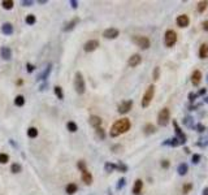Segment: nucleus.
Wrapping results in <instances>:
<instances>
[{"label":"nucleus","instance_id":"f257e3e1","mask_svg":"<svg viewBox=\"0 0 208 195\" xmlns=\"http://www.w3.org/2000/svg\"><path fill=\"white\" fill-rule=\"evenodd\" d=\"M130 126H132V124H130V120H129V119L117 120L116 122L112 125L111 132H109V135H111L112 138H116V137L121 135V134L129 132V130H130Z\"/></svg>","mask_w":208,"mask_h":195},{"label":"nucleus","instance_id":"f03ea898","mask_svg":"<svg viewBox=\"0 0 208 195\" xmlns=\"http://www.w3.org/2000/svg\"><path fill=\"white\" fill-rule=\"evenodd\" d=\"M154 95H155V85H150L148 87H147L145 95H143L142 98V102H141V106L143 108H147L151 104V102H152L154 99Z\"/></svg>","mask_w":208,"mask_h":195},{"label":"nucleus","instance_id":"7ed1b4c3","mask_svg":"<svg viewBox=\"0 0 208 195\" xmlns=\"http://www.w3.org/2000/svg\"><path fill=\"white\" fill-rule=\"evenodd\" d=\"M74 89L77 91V94L82 95L86 90V85H85V80H83V76H82L81 72H77L76 76H74Z\"/></svg>","mask_w":208,"mask_h":195},{"label":"nucleus","instance_id":"20e7f679","mask_svg":"<svg viewBox=\"0 0 208 195\" xmlns=\"http://www.w3.org/2000/svg\"><path fill=\"white\" fill-rule=\"evenodd\" d=\"M169 120H171V111L168 108H163L158 115V124L160 126H167L169 124Z\"/></svg>","mask_w":208,"mask_h":195},{"label":"nucleus","instance_id":"39448f33","mask_svg":"<svg viewBox=\"0 0 208 195\" xmlns=\"http://www.w3.org/2000/svg\"><path fill=\"white\" fill-rule=\"evenodd\" d=\"M177 43V34L174 30H167L165 34H164V44L167 47H173Z\"/></svg>","mask_w":208,"mask_h":195},{"label":"nucleus","instance_id":"423d86ee","mask_svg":"<svg viewBox=\"0 0 208 195\" xmlns=\"http://www.w3.org/2000/svg\"><path fill=\"white\" fill-rule=\"evenodd\" d=\"M133 42L135 43L138 47H141L142 50H147V48H150V46H151L150 39L147 38V37H142V35L133 37Z\"/></svg>","mask_w":208,"mask_h":195},{"label":"nucleus","instance_id":"0eeeda50","mask_svg":"<svg viewBox=\"0 0 208 195\" xmlns=\"http://www.w3.org/2000/svg\"><path fill=\"white\" fill-rule=\"evenodd\" d=\"M173 128H174V132H176V138L180 141V145H185L186 141H187V137H186V134L181 130V128L178 126L176 120H173Z\"/></svg>","mask_w":208,"mask_h":195},{"label":"nucleus","instance_id":"6e6552de","mask_svg":"<svg viewBox=\"0 0 208 195\" xmlns=\"http://www.w3.org/2000/svg\"><path fill=\"white\" fill-rule=\"evenodd\" d=\"M132 107H133V100H124V102H121L119 104V107H117V112H119L120 115H125L132 109Z\"/></svg>","mask_w":208,"mask_h":195},{"label":"nucleus","instance_id":"1a4fd4ad","mask_svg":"<svg viewBox=\"0 0 208 195\" xmlns=\"http://www.w3.org/2000/svg\"><path fill=\"white\" fill-rule=\"evenodd\" d=\"M119 29H116V28H109V29H107V30H104V33H103V37L106 38V39H116L117 37H119Z\"/></svg>","mask_w":208,"mask_h":195},{"label":"nucleus","instance_id":"9d476101","mask_svg":"<svg viewBox=\"0 0 208 195\" xmlns=\"http://www.w3.org/2000/svg\"><path fill=\"white\" fill-rule=\"evenodd\" d=\"M142 63V57H141V55L139 54H134V55H132L129 57V60H128V65L130 68H135V67H138Z\"/></svg>","mask_w":208,"mask_h":195},{"label":"nucleus","instance_id":"9b49d317","mask_svg":"<svg viewBox=\"0 0 208 195\" xmlns=\"http://www.w3.org/2000/svg\"><path fill=\"white\" fill-rule=\"evenodd\" d=\"M176 22H177V25H178L180 28L184 29V28H187V26L190 25V18H189L187 15H180L178 17H177Z\"/></svg>","mask_w":208,"mask_h":195},{"label":"nucleus","instance_id":"f8f14e48","mask_svg":"<svg viewBox=\"0 0 208 195\" xmlns=\"http://www.w3.org/2000/svg\"><path fill=\"white\" fill-rule=\"evenodd\" d=\"M98 47H99V42L96 41V39H91V41H89V42L85 43L83 50H85L86 52H93V51L96 50Z\"/></svg>","mask_w":208,"mask_h":195},{"label":"nucleus","instance_id":"ddd939ff","mask_svg":"<svg viewBox=\"0 0 208 195\" xmlns=\"http://www.w3.org/2000/svg\"><path fill=\"white\" fill-rule=\"evenodd\" d=\"M200 81H202V72L197 69V70H194L193 74H191V83H193V86H195V87H198L199 83H200Z\"/></svg>","mask_w":208,"mask_h":195},{"label":"nucleus","instance_id":"4468645a","mask_svg":"<svg viewBox=\"0 0 208 195\" xmlns=\"http://www.w3.org/2000/svg\"><path fill=\"white\" fill-rule=\"evenodd\" d=\"M142 189H143V181L142 180H135L134 182V186H133V194L134 195H139L142 193Z\"/></svg>","mask_w":208,"mask_h":195},{"label":"nucleus","instance_id":"2eb2a0df","mask_svg":"<svg viewBox=\"0 0 208 195\" xmlns=\"http://www.w3.org/2000/svg\"><path fill=\"white\" fill-rule=\"evenodd\" d=\"M89 122L91 126H94L95 129H98V128H100V125H102V119L99 116H90V119H89Z\"/></svg>","mask_w":208,"mask_h":195},{"label":"nucleus","instance_id":"dca6fc26","mask_svg":"<svg viewBox=\"0 0 208 195\" xmlns=\"http://www.w3.org/2000/svg\"><path fill=\"white\" fill-rule=\"evenodd\" d=\"M199 57L202 60L208 59V43H203V44L199 47Z\"/></svg>","mask_w":208,"mask_h":195},{"label":"nucleus","instance_id":"f3484780","mask_svg":"<svg viewBox=\"0 0 208 195\" xmlns=\"http://www.w3.org/2000/svg\"><path fill=\"white\" fill-rule=\"evenodd\" d=\"M82 181H83L86 185H91V184H93V174H91L87 169L82 171Z\"/></svg>","mask_w":208,"mask_h":195},{"label":"nucleus","instance_id":"a211bd4d","mask_svg":"<svg viewBox=\"0 0 208 195\" xmlns=\"http://www.w3.org/2000/svg\"><path fill=\"white\" fill-rule=\"evenodd\" d=\"M78 22H80V18H78V17H76V18H73V20L70 21V22L65 24V26L63 28V30H64L65 33H67V31H70V30L74 29V26H76Z\"/></svg>","mask_w":208,"mask_h":195},{"label":"nucleus","instance_id":"6ab92c4d","mask_svg":"<svg viewBox=\"0 0 208 195\" xmlns=\"http://www.w3.org/2000/svg\"><path fill=\"white\" fill-rule=\"evenodd\" d=\"M0 55H2V57L4 60H11L12 59V51L9 47H2V50H0Z\"/></svg>","mask_w":208,"mask_h":195},{"label":"nucleus","instance_id":"aec40b11","mask_svg":"<svg viewBox=\"0 0 208 195\" xmlns=\"http://www.w3.org/2000/svg\"><path fill=\"white\" fill-rule=\"evenodd\" d=\"M2 33L4 35H12L13 34V26L9 22H5L2 25Z\"/></svg>","mask_w":208,"mask_h":195},{"label":"nucleus","instance_id":"412c9836","mask_svg":"<svg viewBox=\"0 0 208 195\" xmlns=\"http://www.w3.org/2000/svg\"><path fill=\"white\" fill-rule=\"evenodd\" d=\"M161 145H163V146H171V147H178V146H180V141L174 137V138H171V139L164 141Z\"/></svg>","mask_w":208,"mask_h":195},{"label":"nucleus","instance_id":"4be33fe9","mask_svg":"<svg viewBox=\"0 0 208 195\" xmlns=\"http://www.w3.org/2000/svg\"><path fill=\"white\" fill-rule=\"evenodd\" d=\"M207 8H208V2H207V0H202V2H198V4H197V11H198L199 13H204Z\"/></svg>","mask_w":208,"mask_h":195},{"label":"nucleus","instance_id":"5701e85b","mask_svg":"<svg viewBox=\"0 0 208 195\" xmlns=\"http://www.w3.org/2000/svg\"><path fill=\"white\" fill-rule=\"evenodd\" d=\"M177 172H178L180 176H186V174H187V172H189V165H187V164H185V163L180 164Z\"/></svg>","mask_w":208,"mask_h":195},{"label":"nucleus","instance_id":"b1692460","mask_svg":"<svg viewBox=\"0 0 208 195\" xmlns=\"http://www.w3.org/2000/svg\"><path fill=\"white\" fill-rule=\"evenodd\" d=\"M77 190H78V186H77L76 184H69V185H67V187H65V191H67L68 195L76 194Z\"/></svg>","mask_w":208,"mask_h":195},{"label":"nucleus","instance_id":"393cba45","mask_svg":"<svg viewBox=\"0 0 208 195\" xmlns=\"http://www.w3.org/2000/svg\"><path fill=\"white\" fill-rule=\"evenodd\" d=\"M51 69H52V64H48V67H47V68L44 69V72H43L42 74L38 77V81H44L46 78L50 76V73H51Z\"/></svg>","mask_w":208,"mask_h":195},{"label":"nucleus","instance_id":"a878e982","mask_svg":"<svg viewBox=\"0 0 208 195\" xmlns=\"http://www.w3.org/2000/svg\"><path fill=\"white\" fill-rule=\"evenodd\" d=\"M156 132V128L152 124H147L145 126V134L146 135H150V134H154Z\"/></svg>","mask_w":208,"mask_h":195},{"label":"nucleus","instance_id":"bb28decb","mask_svg":"<svg viewBox=\"0 0 208 195\" xmlns=\"http://www.w3.org/2000/svg\"><path fill=\"white\" fill-rule=\"evenodd\" d=\"M24 104H25V98L22 96V95H17V96L15 98V106L22 107Z\"/></svg>","mask_w":208,"mask_h":195},{"label":"nucleus","instance_id":"cd10ccee","mask_svg":"<svg viewBox=\"0 0 208 195\" xmlns=\"http://www.w3.org/2000/svg\"><path fill=\"white\" fill-rule=\"evenodd\" d=\"M104 169H106V172L108 173H111V172H113L115 169H117V164H113V163H106V165H104Z\"/></svg>","mask_w":208,"mask_h":195},{"label":"nucleus","instance_id":"c85d7f7f","mask_svg":"<svg viewBox=\"0 0 208 195\" xmlns=\"http://www.w3.org/2000/svg\"><path fill=\"white\" fill-rule=\"evenodd\" d=\"M54 91H55V95L57 96L60 100H63L64 99V93H63V89L60 87V86H55V89H54Z\"/></svg>","mask_w":208,"mask_h":195},{"label":"nucleus","instance_id":"c756f323","mask_svg":"<svg viewBox=\"0 0 208 195\" xmlns=\"http://www.w3.org/2000/svg\"><path fill=\"white\" fill-rule=\"evenodd\" d=\"M25 22L28 25H34L37 22V17L34 15H28V16H26V18H25Z\"/></svg>","mask_w":208,"mask_h":195},{"label":"nucleus","instance_id":"7c9ffc66","mask_svg":"<svg viewBox=\"0 0 208 195\" xmlns=\"http://www.w3.org/2000/svg\"><path fill=\"white\" fill-rule=\"evenodd\" d=\"M67 128H68V130H69L70 133H76L77 130H78L77 124H76V122H73V121H69V122L67 124Z\"/></svg>","mask_w":208,"mask_h":195},{"label":"nucleus","instance_id":"2f4dec72","mask_svg":"<svg viewBox=\"0 0 208 195\" xmlns=\"http://www.w3.org/2000/svg\"><path fill=\"white\" fill-rule=\"evenodd\" d=\"M2 5H3V8L4 9H12L13 8V5H15V3H13V0H4V2L2 3Z\"/></svg>","mask_w":208,"mask_h":195},{"label":"nucleus","instance_id":"473e14b6","mask_svg":"<svg viewBox=\"0 0 208 195\" xmlns=\"http://www.w3.org/2000/svg\"><path fill=\"white\" fill-rule=\"evenodd\" d=\"M28 137L29 138H37L38 137V129L37 128H29L28 129Z\"/></svg>","mask_w":208,"mask_h":195},{"label":"nucleus","instance_id":"72a5a7b5","mask_svg":"<svg viewBox=\"0 0 208 195\" xmlns=\"http://www.w3.org/2000/svg\"><path fill=\"white\" fill-rule=\"evenodd\" d=\"M191 189H193V184H185L184 186H182V193L186 195V194H189L190 191H191Z\"/></svg>","mask_w":208,"mask_h":195},{"label":"nucleus","instance_id":"f704fd0d","mask_svg":"<svg viewBox=\"0 0 208 195\" xmlns=\"http://www.w3.org/2000/svg\"><path fill=\"white\" fill-rule=\"evenodd\" d=\"M9 161V156L7 154H0V164H7Z\"/></svg>","mask_w":208,"mask_h":195},{"label":"nucleus","instance_id":"c9c22d12","mask_svg":"<svg viewBox=\"0 0 208 195\" xmlns=\"http://www.w3.org/2000/svg\"><path fill=\"white\" fill-rule=\"evenodd\" d=\"M152 78L155 81H158L159 78H160V68L159 67H156L155 69H154V72H152Z\"/></svg>","mask_w":208,"mask_h":195},{"label":"nucleus","instance_id":"e433bc0d","mask_svg":"<svg viewBox=\"0 0 208 195\" xmlns=\"http://www.w3.org/2000/svg\"><path fill=\"white\" fill-rule=\"evenodd\" d=\"M11 172L12 173H20L21 172V165L20 164H13L11 167Z\"/></svg>","mask_w":208,"mask_h":195},{"label":"nucleus","instance_id":"4c0bfd02","mask_svg":"<svg viewBox=\"0 0 208 195\" xmlns=\"http://www.w3.org/2000/svg\"><path fill=\"white\" fill-rule=\"evenodd\" d=\"M184 124L187 128H193V119H191V117H185V119H184Z\"/></svg>","mask_w":208,"mask_h":195},{"label":"nucleus","instance_id":"58836bf2","mask_svg":"<svg viewBox=\"0 0 208 195\" xmlns=\"http://www.w3.org/2000/svg\"><path fill=\"white\" fill-rule=\"evenodd\" d=\"M194 129L197 130L198 133H203V132H206V126L203 124H198V125H195Z\"/></svg>","mask_w":208,"mask_h":195},{"label":"nucleus","instance_id":"ea45409f","mask_svg":"<svg viewBox=\"0 0 208 195\" xmlns=\"http://www.w3.org/2000/svg\"><path fill=\"white\" fill-rule=\"evenodd\" d=\"M96 135L100 138V139H104V138H106V133H104V130L102 128H98L96 129Z\"/></svg>","mask_w":208,"mask_h":195},{"label":"nucleus","instance_id":"a19ab883","mask_svg":"<svg viewBox=\"0 0 208 195\" xmlns=\"http://www.w3.org/2000/svg\"><path fill=\"white\" fill-rule=\"evenodd\" d=\"M125 182H126V180H125V178H120L119 180V184H117V186H116V189L117 190H121L125 186Z\"/></svg>","mask_w":208,"mask_h":195},{"label":"nucleus","instance_id":"79ce46f5","mask_svg":"<svg viewBox=\"0 0 208 195\" xmlns=\"http://www.w3.org/2000/svg\"><path fill=\"white\" fill-rule=\"evenodd\" d=\"M191 161H193V164H198L199 161H200V155H199V154H194L193 158H191Z\"/></svg>","mask_w":208,"mask_h":195},{"label":"nucleus","instance_id":"37998d69","mask_svg":"<svg viewBox=\"0 0 208 195\" xmlns=\"http://www.w3.org/2000/svg\"><path fill=\"white\" fill-rule=\"evenodd\" d=\"M117 169H119L120 172H126L128 171V165H125L124 163H120V164H117Z\"/></svg>","mask_w":208,"mask_h":195},{"label":"nucleus","instance_id":"c03bdc74","mask_svg":"<svg viewBox=\"0 0 208 195\" xmlns=\"http://www.w3.org/2000/svg\"><path fill=\"white\" fill-rule=\"evenodd\" d=\"M195 99H198L197 93H190V94H189V100H190V103H194Z\"/></svg>","mask_w":208,"mask_h":195},{"label":"nucleus","instance_id":"a18cd8bd","mask_svg":"<svg viewBox=\"0 0 208 195\" xmlns=\"http://www.w3.org/2000/svg\"><path fill=\"white\" fill-rule=\"evenodd\" d=\"M77 167H78V169H80V171L82 172V171H85V169H86V163H85V161H82V160H81V161H78Z\"/></svg>","mask_w":208,"mask_h":195},{"label":"nucleus","instance_id":"49530a36","mask_svg":"<svg viewBox=\"0 0 208 195\" xmlns=\"http://www.w3.org/2000/svg\"><path fill=\"white\" fill-rule=\"evenodd\" d=\"M34 69H35V67H34L33 64H26V70H28L29 73H31V72H34Z\"/></svg>","mask_w":208,"mask_h":195},{"label":"nucleus","instance_id":"de8ad7c7","mask_svg":"<svg viewBox=\"0 0 208 195\" xmlns=\"http://www.w3.org/2000/svg\"><path fill=\"white\" fill-rule=\"evenodd\" d=\"M33 0H24V2H22V5L24 7H31L33 5Z\"/></svg>","mask_w":208,"mask_h":195},{"label":"nucleus","instance_id":"09e8293b","mask_svg":"<svg viewBox=\"0 0 208 195\" xmlns=\"http://www.w3.org/2000/svg\"><path fill=\"white\" fill-rule=\"evenodd\" d=\"M169 165H171V163H169V160H163V161H161V168L167 169V168H169Z\"/></svg>","mask_w":208,"mask_h":195},{"label":"nucleus","instance_id":"8fccbe9b","mask_svg":"<svg viewBox=\"0 0 208 195\" xmlns=\"http://www.w3.org/2000/svg\"><path fill=\"white\" fill-rule=\"evenodd\" d=\"M69 4L72 5L73 9H77V8H78V2H76V0H70V2H69Z\"/></svg>","mask_w":208,"mask_h":195},{"label":"nucleus","instance_id":"3c124183","mask_svg":"<svg viewBox=\"0 0 208 195\" xmlns=\"http://www.w3.org/2000/svg\"><path fill=\"white\" fill-rule=\"evenodd\" d=\"M202 28H203V30H204V31H208V20L203 21V22H202Z\"/></svg>","mask_w":208,"mask_h":195},{"label":"nucleus","instance_id":"603ef678","mask_svg":"<svg viewBox=\"0 0 208 195\" xmlns=\"http://www.w3.org/2000/svg\"><path fill=\"white\" fill-rule=\"evenodd\" d=\"M204 94H206V89H202V90H199L198 93H197L198 98H199V96H202V95H204Z\"/></svg>","mask_w":208,"mask_h":195},{"label":"nucleus","instance_id":"864d4df0","mask_svg":"<svg viewBox=\"0 0 208 195\" xmlns=\"http://www.w3.org/2000/svg\"><path fill=\"white\" fill-rule=\"evenodd\" d=\"M203 195H208V187L203 189Z\"/></svg>","mask_w":208,"mask_h":195},{"label":"nucleus","instance_id":"5fc2aeb1","mask_svg":"<svg viewBox=\"0 0 208 195\" xmlns=\"http://www.w3.org/2000/svg\"><path fill=\"white\" fill-rule=\"evenodd\" d=\"M47 0H38V4H46Z\"/></svg>","mask_w":208,"mask_h":195},{"label":"nucleus","instance_id":"6e6d98bb","mask_svg":"<svg viewBox=\"0 0 208 195\" xmlns=\"http://www.w3.org/2000/svg\"><path fill=\"white\" fill-rule=\"evenodd\" d=\"M184 151H185L186 154H190V148H189V147H185V148H184Z\"/></svg>","mask_w":208,"mask_h":195},{"label":"nucleus","instance_id":"4d7b16f0","mask_svg":"<svg viewBox=\"0 0 208 195\" xmlns=\"http://www.w3.org/2000/svg\"><path fill=\"white\" fill-rule=\"evenodd\" d=\"M204 102H206V103H208V96H207V98H204Z\"/></svg>","mask_w":208,"mask_h":195},{"label":"nucleus","instance_id":"13d9d810","mask_svg":"<svg viewBox=\"0 0 208 195\" xmlns=\"http://www.w3.org/2000/svg\"><path fill=\"white\" fill-rule=\"evenodd\" d=\"M207 82H208V74H207Z\"/></svg>","mask_w":208,"mask_h":195}]
</instances>
